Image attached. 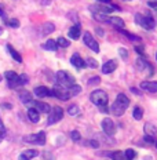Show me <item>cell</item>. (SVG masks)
<instances>
[{"mask_svg":"<svg viewBox=\"0 0 157 160\" xmlns=\"http://www.w3.org/2000/svg\"><path fill=\"white\" fill-rule=\"evenodd\" d=\"M130 106V99L128 97H127L125 94H119L117 97H116L115 102H113L112 108H110V111H112L113 115L116 116H123L124 115V112L127 111V108Z\"/></svg>","mask_w":157,"mask_h":160,"instance_id":"obj_1","label":"cell"},{"mask_svg":"<svg viewBox=\"0 0 157 160\" xmlns=\"http://www.w3.org/2000/svg\"><path fill=\"white\" fill-rule=\"evenodd\" d=\"M4 78L7 79V83H8V87L10 88H17L19 86H25L26 83L29 82V78L28 75H17L15 72L12 71H7L4 73Z\"/></svg>","mask_w":157,"mask_h":160,"instance_id":"obj_2","label":"cell"},{"mask_svg":"<svg viewBox=\"0 0 157 160\" xmlns=\"http://www.w3.org/2000/svg\"><path fill=\"white\" fill-rule=\"evenodd\" d=\"M88 10L92 12V15L95 14H110V12L116 11V10H120L117 6L110 4V3H96V4L90 6Z\"/></svg>","mask_w":157,"mask_h":160,"instance_id":"obj_3","label":"cell"},{"mask_svg":"<svg viewBox=\"0 0 157 160\" xmlns=\"http://www.w3.org/2000/svg\"><path fill=\"white\" fill-rule=\"evenodd\" d=\"M134 19H135V22L138 25H141L143 29H146V31H152L153 28L156 26V21L155 18H153L152 15H143V14H135L134 17Z\"/></svg>","mask_w":157,"mask_h":160,"instance_id":"obj_4","label":"cell"},{"mask_svg":"<svg viewBox=\"0 0 157 160\" xmlns=\"http://www.w3.org/2000/svg\"><path fill=\"white\" fill-rule=\"evenodd\" d=\"M90 99H91V102L94 105H96L99 108V106H105L108 105V99L109 97L106 94L103 90H95V91L91 92V95H90Z\"/></svg>","mask_w":157,"mask_h":160,"instance_id":"obj_5","label":"cell"},{"mask_svg":"<svg viewBox=\"0 0 157 160\" xmlns=\"http://www.w3.org/2000/svg\"><path fill=\"white\" fill-rule=\"evenodd\" d=\"M56 82H58V86L71 87V86L75 84V78L72 75H69L68 72L59 71V72H56Z\"/></svg>","mask_w":157,"mask_h":160,"instance_id":"obj_6","label":"cell"},{"mask_svg":"<svg viewBox=\"0 0 157 160\" xmlns=\"http://www.w3.org/2000/svg\"><path fill=\"white\" fill-rule=\"evenodd\" d=\"M24 142L33 144V145H44L46 144V132L40 131V132H36V134L26 135V137H24Z\"/></svg>","mask_w":157,"mask_h":160,"instance_id":"obj_7","label":"cell"},{"mask_svg":"<svg viewBox=\"0 0 157 160\" xmlns=\"http://www.w3.org/2000/svg\"><path fill=\"white\" fill-rule=\"evenodd\" d=\"M63 118V111L61 106H54V108L50 111V116L47 119V126H52L55 123H58L59 120H62Z\"/></svg>","mask_w":157,"mask_h":160,"instance_id":"obj_8","label":"cell"},{"mask_svg":"<svg viewBox=\"0 0 157 160\" xmlns=\"http://www.w3.org/2000/svg\"><path fill=\"white\" fill-rule=\"evenodd\" d=\"M83 42H84V44L90 50H92L94 52H99V44H98V42L94 39V36H92L90 32H84V33H83Z\"/></svg>","mask_w":157,"mask_h":160,"instance_id":"obj_9","label":"cell"},{"mask_svg":"<svg viewBox=\"0 0 157 160\" xmlns=\"http://www.w3.org/2000/svg\"><path fill=\"white\" fill-rule=\"evenodd\" d=\"M51 92H52V97H56L58 99H62V101H68V99L71 98L68 87H62V86H55V87L51 90Z\"/></svg>","mask_w":157,"mask_h":160,"instance_id":"obj_10","label":"cell"},{"mask_svg":"<svg viewBox=\"0 0 157 160\" xmlns=\"http://www.w3.org/2000/svg\"><path fill=\"white\" fill-rule=\"evenodd\" d=\"M101 126H102V130H103V132H105V134H108L110 137L115 135V132H116V124L113 123L112 119L105 118V119L102 120Z\"/></svg>","mask_w":157,"mask_h":160,"instance_id":"obj_11","label":"cell"},{"mask_svg":"<svg viewBox=\"0 0 157 160\" xmlns=\"http://www.w3.org/2000/svg\"><path fill=\"white\" fill-rule=\"evenodd\" d=\"M71 64L75 66L76 69H83L86 66V61L80 57V54H77V52H75L72 57H71Z\"/></svg>","mask_w":157,"mask_h":160,"instance_id":"obj_12","label":"cell"},{"mask_svg":"<svg viewBox=\"0 0 157 160\" xmlns=\"http://www.w3.org/2000/svg\"><path fill=\"white\" fill-rule=\"evenodd\" d=\"M105 22H108L112 26H115V28L117 29H123L124 28V21H123L120 17H108V18L105 19Z\"/></svg>","mask_w":157,"mask_h":160,"instance_id":"obj_13","label":"cell"},{"mask_svg":"<svg viewBox=\"0 0 157 160\" xmlns=\"http://www.w3.org/2000/svg\"><path fill=\"white\" fill-rule=\"evenodd\" d=\"M116 68H117V62H116L115 59H109V61H106L105 64L102 65V73L109 75V73H112Z\"/></svg>","mask_w":157,"mask_h":160,"instance_id":"obj_14","label":"cell"},{"mask_svg":"<svg viewBox=\"0 0 157 160\" xmlns=\"http://www.w3.org/2000/svg\"><path fill=\"white\" fill-rule=\"evenodd\" d=\"M35 95L39 97V98H46V97H52L51 90L44 87V86H40V87L35 88Z\"/></svg>","mask_w":157,"mask_h":160,"instance_id":"obj_15","label":"cell"},{"mask_svg":"<svg viewBox=\"0 0 157 160\" xmlns=\"http://www.w3.org/2000/svg\"><path fill=\"white\" fill-rule=\"evenodd\" d=\"M33 108L36 109L39 113H50L51 111V108H50L48 104H46V102H39V101H33Z\"/></svg>","mask_w":157,"mask_h":160,"instance_id":"obj_16","label":"cell"},{"mask_svg":"<svg viewBox=\"0 0 157 160\" xmlns=\"http://www.w3.org/2000/svg\"><path fill=\"white\" fill-rule=\"evenodd\" d=\"M37 155H39V152L36 151V149H28V151L22 152L21 155H19L18 160H32L33 158H36Z\"/></svg>","mask_w":157,"mask_h":160,"instance_id":"obj_17","label":"cell"},{"mask_svg":"<svg viewBox=\"0 0 157 160\" xmlns=\"http://www.w3.org/2000/svg\"><path fill=\"white\" fill-rule=\"evenodd\" d=\"M80 35H81V26H80L79 24H76L75 26H72L71 29H69V33L68 36L71 38L72 40H77L80 38Z\"/></svg>","mask_w":157,"mask_h":160,"instance_id":"obj_18","label":"cell"},{"mask_svg":"<svg viewBox=\"0 0 157 160\" xmlns=\"http://www.w3.org/2000/svg\"><path fill=\"white\" fill-rule=\"evenodd\" d=\"M141 88L149 92H157V82H142Z\"/></svg>","mask_w":157,"mask_h":160,"instance_id":"obj_19","label":"cell"},{"mask_svg":"<svg viewBox=\"0 0 157 160\" xmlns=\"http://www.w3.org/2000/svg\"><path fill=\"white\" fill-rule=\"evenodd\" d=\"M143 131H145V135H150L153 138H157V128L152 123H146L145 127H143Z\"/></svg>","mask_w":157,"mask_h":160,"instance_id":"obj_20","label":"cell"},{"mask_svg":"<svg viewBox=\"0 0 157 160\" xmlns=\"http://www.w3.org/2000/svg\"><path fill=\"white\" fill-rule=\"evenodd\" d=\"M19 99L24 105H28V104H32L33 99H32V94L29 91H21L19 92Z\"/></svg>","mask_w":157,"mask_h":160,"instance_id":"obj_21","label":"cell"},{"mask_svg":"<svg viewBox=\"0 0 157 160\" xmlns=\"http://www.w3.org/2000/svg\"><path fill=\"white\" fill-rule=\"evenodd\" d=\"M6 48H7V51L10 52V55H11L17 62H22V57H21V54H19L18 51H15L14 47H12L11 44H7V46H6Z\"/></svg>","mask_w":157,"mask_h":160,"instance_id":"obj_22","label":"cell"},{"mask_svg":"<svg viewBox=\"0 0 157 160\" xmlns=\"http://www.w3.org/2000/svg\"><path fill=\"white\" fill-rule=\"evenodd\" d=\"M28 118H29V120H31L32 123H37L40 120V115H39V112L36 111L35 108H31L28 111Z\"/></svg>","mask_w":157,"mask_h":160,"instance_id":"obj_23","label":"cell"},{"mask_svg":"<svg viewBox=\"0 0 157 160\" xmlns=\"http://www.w3.org/2000/svg\"><path fill=\"white\" fill-rule=\"evenodd\" d=\"M43 48H44V50H48V51H56L58 46H56V42H55V40L48 39L47 42L43 44Z\"/></svg>","mask_w":157,"mask_h":160,"instance_id":"obj_24","label":"cell"},{"mask_svg":"<svg viewBox=\"0 0 157 160\" xmlns=\"http://www.w3.org/2000/svg\"><path fill=\"white\" fill-rule=\"evenodd\" d=\"M105 156H112V159L113 160H125L124 159V152H106V153H103Z\"/></svg>","mask_w":157,"mask_h":160,"instance_id":"obj_25","label":"cell"},{"mask_svg":"<svg viewBox=\"0 0 157 160\" xmlns=\"http://www.w3.org/2000/svg\"><path fill=\"white\" fill-rule=\"evenodd\" d=\"M119 31H120V33H123L125 38H128L130 40H132V42H141V38H139V36H136V35H134V33H131V32H127V31H124V29H119Z\"/></svg>","mask_w":157,"mask_h":160,"instance_id":"obj_26","label":"cell"},{"mask_svg":"<svg viewBox=\"0 0 157 160\" xmlns=\"http://www.w3.org/2000/svg\"><path fill=\"white\" fill-rule=\"evenodd\" d=\"M56 46H58V47H62V48H66V47H69V46H71V42H69L68 39L59 36V38L56 39Z\"/></svg>","mask_w":157,"mask_h":160,"instance_id":"obj_27","label":"cell"},{"mask_svg":"<svg viewBox=\"0 0 157 160\" xmlns=\"http://www.w3.org/2000/svg\"><path fill=\"white\" fill-rule=\"evenodd\" d=\"M68 90H69V95H71V98H72V97H76V95L80 94L81 87L77 86V84H73V86H71V87H68Z\"/></svg>","mask_w":157,"mask_h":160,"instance_id":"obj_28","label":"cell"},{"mask_svg":"<svg viewBox=\"0 0 157 160\" xmlns=\"http://www.w3.org/2000/svg\"><path fill=\"white\" fill-rule=\"evenodd\" d=\"M132 116L135 120H141L143 118V109L141 108V106H135L132 111Z\"/></svg>","mask_w":157,"mask_h":160,"instance_id":"obj_29","label":"cell"},{"mask_svg":"<svg viewBox=\"0 0 157 160\" xmlns=\"http://www.w3.org/2000/svg\"><path fill=\"white\" fill-rule=\"evenodd\" d=\"M54 31H55V26L51 22H47V24L43 25V35H50V33H52Z\"/></svg>","mask_w":157,"mask_h":160,"instance_id":"obj_30","label":"cell"},{"mask_svg":"<svg viewBox=\"0 0 157 160\" xmlns=\"http://www.w3.org/2000/svg\"><path fill=\"white\" fill-rule=\"evenodd\" d=\"M136 158V153L134 149H127V151L124 152V159L125 160H134Z\"/></svg>","mask_w":157,"mask_h":160,"instance_id":"obj_31","label":"cell"},{"mask_svg":"<svg viewBox=\"0 0 157 160\" xmlns=\"http://www.w3.org/2000/svg\"><path fill=\"white\" fill-rule=\"evenodd\" d=\"M68 113L71 116H77L80 113V108L77 105H72V106H69V108H68Z\"/></svg>","mask_w":157,"mask_h":160,"instance_id":"obj_32","label":"cell"},{"mask_svg":"<svg viewBox=\"0 0 157 160\" xmlns=\"http://www.w3.org/2000/svg\"><path fill=\"white\" fill-rule=\"evenodd\" d=\"M6 24H7L8 26H11V28H18V26H19V21H18V19H15V18H12V19H7V21H6Z\"/></svg>","mask_w":157,"mask_h":160,"instance_id":"obj_33","label":"cell"},{"mask_svg":"<svg viewBox=\"0 0 157 160\" xmlns=\"http://www.w3.org/2000/svg\"><path fill=\"white\" fill-rule=\"evenodd\" d=\"M99 83H101V78H99V76H94V78H91L88 80L90 86H98Z\"/></svg>","mask_w":157,"mask_h":160,"instance_id":"obj_34","label":"cell"},{"mask_svg":"<svg viewBox=\"0 0 157 160\" xmlns=\"http://www.w3.org/2000/svg\"><path fill=\"white\" fill-rule=\"evenodd\" d=\"M71 138L73 139V141H80L81 139V137H80V132L77 131V130H73V131H71Z\"/></svg>","mask_w":157,"mask_h":160,"instance_id":"obj_35","label":"cell"},{"mask_svg":"<svg viewBox=\"0 0 157 160\" xmlns=\"http://www.w3.org/2000/svg\"><path fill=\"white\" fill-rule=\"evenodd\" d=\"M4 137H6V127H4V124H3L2 119H0V142L4 139Z\"/></svg>","mask_w":157,"mask_h":160,"instance_id":"obj_36","label":"cell"},{"mask_svg":"<svg viewBox=\"0 0 157 160\" xmlns=\"http://www.w3.org/2000/svg\"><path fill=\"white\" fill-rule=\"evenodd\" d=\"M86 64L88 65L90 68H96V66H98V62H96L94 58H87V62H86Z\"/></svg>","mask_w":157,"mask_h":160,"instance_id":"obj_37","label":"cell"},{"mask_svg":"<svg viewBox=\"0 0 157 160\" xmlns=\"http://www.w3.org/2000/svg\"><path fill=\"white\" fill-rule=\"evenodd\" d=\"M87 144H88L90 145V148H99V142L98 141H96V139H90V141L88 142H87Z\"/></svg>","mask_w":157,"mask_h":160,"instance_id":"obj_38","label":"cell"},{"mask_svg":"<svg viewBox=\"0 0 157 160\" xmlns=\"http://www.w3.org/2000/svg\"><path fill=\"white\" fill-rule=\"evenodd\" d=\"M148 6L150 8H153L155 11H157V0H149L148 2Z\"/></svg>","mask_w":157,"mask_h":160,"instance_id":"obj_39","label":"cell"},{"mask_svg":"<svg viewBox=\"0 0 157 160\" xmlns=\"http://www.w3.org/2000/svg\"><path fill=\"white\" fill-rule=\"evenodd\" d=\"M119 54L123 59H127V57H128V52H127V50H124V48H119Z\"/></svg>","mask_w":157,"mask_h":160,"instance_id":"obj_40","label":"cell"},{"mask_svg":"<svg viewBox=\"0 0 157 160\" xmlns=\"http://www.w3.org/2000/svg\"><path fill=\"white\" fill-rule=\"evenodd\" d=\"M145 141L148 142V144H155L156 138H153V137H150V135H145Z\"/></svg>","mask_w":157,"mask_h":160,"instance_id":"obj_41","label":"cell"},{"mask_svg":"<svg viewBox=\"0 0 157 160\" xmlns=\"http://www.w3.org/2000/svg\"><path fill=\"white\" fill-rule=\"evenodd\" d=\"M135 51L138 52V54H141L142 57H145V51H143V48L141 47V46H139V47H138V46H136V47H135Z\"/></svg>","mask_w":157,"mask_h":160,"instance_id":"obj_42","label":"cell"},{"mask_svg":"<svg viewBox=\"0 0 157 160\" xmlns=\"http://www.w3.org/2000/svg\"><path fill=\"white\" fill-rule=\"evenodd\" d=\"M99 111H101L102 113H108V111H109L108 105H105V106H99Z\"/></svg>","mask_w":157,"mask_h":160,"instance_id":"obj_43","label":"cell"},{"mask_svg":"<svg viewBox=\"0 0 157 160\" xmlns=\"http://www.w3.org/2000/svg\"><path fill=\"white\" fill-rule=\"evenodd\" d=\"M0 17H2L4 21H7V17H6V12H4V10H3L2 7H0Z\"/></svg>","mask_w":157,"mask_h":160,"instance_id":"obj_44","label":"cell"},{"mask_svg":"<svg viewBox=\"0 0 157 160\" xmlns=\"http://www.w3.org/2000/svg\"><path fill=\"white\" fill-rule=\"evenodd\" d=\"M131 92H134V94H138V95H141V94H142V92H141V91H138V90H136L135 87H132V88H131Z\"/></svg>","mask_w":157,"mask_h":160,"instance_id":"obj_45","label":"cell"},{"mask_svg":"<svg viewBox=\"0 0 157 160\" xmlns=\"http://www.w3.org/2000/svg\"><path fill=\"white\" fill-rule=\"evenodd\" d=\"M3 108H7V109H11L12 106L11 105H8V104H3Z\"/></svg>","mask_w":157,"mask_h":160,"instance_id":"obj_46","label":"cell"},{"mask_svg":"<svg viewBox=\"0 0 157 160\" xmlns=\"http://www.w3.org/2000/svg\"><path fill=\"white\" fill-rule=\"evenodd\" d=\"M96 2H99V3H110V0H96Z\"/></svg>","mask_w":157,"mask_h":160,"instance_id":"obj_47","label":"cell"},{"mask_svg":"<svg viewBox=\"0 0 157 160\" xmlns=\"http://www.w3.org/2000/svg\"><path fill=\"white\" fill-rule=\"evenodd\" d=\"M2 33H3V28H2V26H0V35H2Z\"/></svg>","mask_w":157,"mask_h":160,"instance_id":"obj_48","label":"cell"},{"mask_svg":"<svg viewBox=\"0 0 157 160\" xmlns=\"http://www.w3.org/2000/svg\"><path fill=\"white\" fill-rule=\"evenodd\" d=\"M155 145H156V148H157V139H156V142H155Z\"/></svg>","mask_w":157,"mask_h":160,"instance_id":"obj_49","label":"cell"},{"mask_svg":"<svg viewBox=\"0 0 157 160\" xmlns=\"http://www.w3.org/2000/svg\"><path fill=\"white\" fill-rule=\"evenodd\" d=\"M156 59H157V54H156Z\"/></svg>","mask_w":157,"mask_h":160,"instance_id":"obj_50","label":"cell"}]
</instances>
